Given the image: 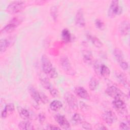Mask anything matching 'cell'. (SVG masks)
<instances>
[{"instance_id": "1", "label": "cell", "mask_w": 130, "mask_h": 130, "mask_svg": "<svg viewBox=\"0 0 130 130\" xmlns=\"http://www.w3.org/2000/svg\"><path fill=\"white\" fill-rule=\"evenodd\" d=\"M42 68L43 72L50 78L55 79L58 76L57 71L53 67L50 60L46 55L41 58Z\"/></svg>"}, {"instance_id": "2", "label": "cell", "mask_w": 130, "mask_h": 130, "mask_svg": "<svg viewBox=\"0 0 130 130\" xmlns=\"http://www.w3.org/2000/svg\"><path fill=\"white\" fill-rule=\"evenodd\" d=\"M25 2L22 1H15L11 2L8 6L6 11L11 14H14L21 11L25 7Z\"/></svg>"}, {"instance_id": "3", "label": "cell", "mask_w": 130, "mask_h": 130, "mask_svg": "<svg viewBox=\"0 0 130 130\" xmlns=\"http://www.w3.org/2000/svg\"><path fill=\"white\" fill-rule=\"evenodd\" d=\"M112 105L114 108L120 114L122 115H126L127 111L126 104L122 101V99H115L112 102Z\"/></svg>"}, {"instance_id": "4", "label": "cell", "mask_w": 130, "mask_h": 130, "mask_svg": "<svg viewBox=\"0 0 130 130\" xmlns=\"http://www.w3.org/2000/svg\"><path fill=\"white\" fill-rule=\"evenodd\" d=\"M121 12L122 9L119 5V2L118 1H112L108 11V16L113 18L116 15L120 14Z\"/></svg>"}, {"instance_id": "5", "label": "cell", "mask_w": 130, "mask_h": 130, "mask_svg": "<svg viewBox=\"0 0 130 130\" xmlns=\"http://www.w3.org/2000/svg\"><path fill=\"white\" fill-rule=\"evenodd\" d=\"M106 93L110 96L115 99H122L124 96V93L117 87L115 86H110L106 90Z\"/></svg>"}, {"instance_id": "6", "label": "cell", "mask_w": 130, "mask_h": 130, "mask_svg": "<svg viewBox=\"0 0 130 130\" xmlns=\"http://www.w3.org/2000/svg\"><path fill=\"white\" fill-rule=\"evenodd\" d=\"M60 63L62 69L67 74L72 75H73L75 74L71 62L67 57H61L60 59Z\"/></svg>"}, {"instance_id": "7", "label": "cell", "mask_w": 130, "mask_h": 130, "mask_svg": "<svg viewBox=\"0 0 130 130\" xmlns=\"http://www.w3.org/2000/svg\"><path fill=\"white\" fill-rule=\"evenodd\" d=\"M20 20L18 18H13L1 30V34H8L13 31L20 23Z\"/></svg>"}, {"instance_id": "8", "label": "cell", "mask_w": 130, "mask_h": 130, "mask_svg": "<svg viewBox=\"0 0 130 130\" xmlns=\"http://www.w3.org/2000/svg\"><path fill=\"white\" fill-rule=\"evenodd\" d=\"M64 98L67 103L72 109L76 110L78 108L77 100L74 94L70 92H67L64 94Z\"/></svg>"}, {"instance_id": "9", "label": "cell", "mask_w": 130, "mask_h": 130, "mask_svg": "<svg viewBox=\"0 0 130 130\" xmlns=\"http://www.w3.org/2000/svg\"><path fill=\"white\" fill-rule=\"evenodd\" d=\"M54 119L61 128L65 129H70V123L63 115L56 114L54 116Z\"/></svg>"}, {"instance_id": "10", "label": "cell", "mask_w": 130, "mask_h": 130, "mask_svg": "<svg viewBox=\"0 0 130 130\" xmlns=\"http://www.w3.org/2000/svg\"><path fill=\"white\" fill-rule=\"evenodd\" d=\"M103 120L108 124L111 125L113 123L116 119V116L114 113L111 111H107L102 115Z\"/></svg>"}, {"instance_id": "11", "label": "cell", "mask_w": 130, "mask_h": 130, "mask_svg": "<svg viewBox=\"0 0 130 130\" xmlns=\"http://www.w3.org/2000/svg\"><path fill=\"white\" fill-rule=\"evenodd\" d=\"M75 24L76 26L81 28L83 27L85 25L83 11L81 9L78 10L77 12L75 17Z\"/></svg>"}, {"instance_id": "12", "label": "cell", "mask_w": 130, "mask_h": 130, "mask_svg": "<svg viewBox=\"0 0 130 130\" xmlns=\"http://www.w3.org/2000/svg\"><path fill=\"white\" fill-rule=\"evenodd\" d=\"M75 92L77 95V96L80 98L85 100L89 99V95L88 92L83 87L78 86L76 87L75 89Z\"/></svg>"}, {"instance_id": "13", "label": "cell", "mask_w": 130, "mask_h": 130, "mask_svg": "<svg viewBox=\"0 0 130 130\" xmlns=\"http://www.w3.org/2000/svg\"><path fill=\"white\" fill-rule=\"evenodd\" d=\"M82 55L84 61L88 64H90L93 60V56L90 50L85 49L82 51Z\"/></svg>"}, {"instance_id": "14", "label": "cell", "mask_w": 130, "mask_h": 130, "mask_svg": "<svg viewBox=\"0 0 130 130\" xmlns=\"http://www.w3.org/2000/svg\"><path fill=\"white\" fill-rule=\"evenodd\" d=\"M28 91L32 99L37 104H39L40 102V92H39L33 86H29L28 88Z\"/></svg>"}, {"instance_id": "15", "label": "cell", "mask_w": 130, "mask_h": 130, "mask_svg": "<svg viewBox=\"0 0 130 130\" xmlns=\"http://www.w3.org/2000/svg\"><path fill=\"white\" fill-rule=\"evenodd\" d=\"M119 32L121 35L126 36L129 32V24L128 22L124 21L122 22L119 26Z\"/></svg>"}, {"instance_id": "16", "label": "cell", "mask_w": 130, "mask_h": 130, "mask_svg": "<svg viewBox=\"0 0 130 130\" xmlns=\"http://www.w3.org/2000/svg\"><path fill=\"white\" fill-rule=\"evenodd\" d=\"M87 38L89 40L91 43L94 45V46H95L97 48H101L103 46V43L101 41V40L97 37L92 36L90 34H87L86 35Z\"/></svg>"}, {"instance_id": "17", "label": "cell", "mask_w": 130, "mask_h": 130, "mask_svg": "<svg viewBox=\"0 0 130 130\" xmlns=\"http://www.w3.org/2000/svg\"><path fill=\"white\" fill-rule=\"evenodd\" d=\"M18 127L19 129L23 130H31L34 129L33 125L30 122L27 121L20 122L18 124Z\"/></svg>"}, {"instance_id": "18", "label": "cell", "mask_w": 130, "mask_h": 130, "mask_svg": "<svg viewBox=\"0 0 130 130\" xmlns=\"http://www.w3.org/2000/svg\"><path fill=\"white\" fill-rule=\"evenodd\" d=\"M113 54L115 59L119 63L124 60L123 54L122 53V52L119 48H115L114 49Z\"/></svg>"}, {"instance_id": "19", "label": "cell", "mask_w": 130, "mask_h": 130, "mask_svg": "<svg viewBox=\"0 0 130 130\" xmlns=\"http://www.w3.org/2000/svg\"><path fill=\"white\" fill-rule=\"evenodd\" d=\"M62 107V103L58 100H54L50 104V108L54 111L59 110Z\"/></svg>"}, {"instance_id": "20", "label": "cell", "mask_w": 130, "mask_h": 130, "mask_svg": "<svg viewBox=\"0 0 130 130\" xmlns=\"http://www.w3.org/2000/svg\"><path fill=\"white\" fill-rule=\"evenodd\" d=\"M10 44L9 41L6 39H2L0 40V52H5L8 49Z\"/></svg>"}, {"instance_id": "21", "label": "cell", "mask_w": 130, "mask_h": 130, "mask_svg": "<svg viewBox=\"0 0 130 130\" xmlns=\"http://www.w3.org/2000/svg\"><path fill=\"white\" fill-rule=\"evenodd\" d=\"M61 36L63 41L65 42H69L71 40V35L67 28H64L61 32Z\"/></svg>"}, {"instance_id": "22", "label": "cell", "mask_w": 130, "mask_h": 130, "mask_svg": "<svg viewBox=\"0 0 130 130\" xmlns=\"http://www.w3.org/2000/svg\"><path fill=\"white\" fill-rule=\"evenodd\" d=\"M40 80L42 86L45 89L49 90L52 87L50 82L47 78L42 77L40 78Z\"/></svg>"}, {"instance_id": "23", "label": "cell", "mask_w": 130, "mask_h": 130, "mask_svg": "<svg viewBox=\"0 0 130 130\" xmlns=\"http://www.w3.org/2000/svg\"><path fill=\"white\" fill-rule=\"evenodd\" d=\"M110 75V70L106 65L102 64L100 69V75L104 77H108Z\"/></svg>"}, {"instance_id": "24", "label": "cell", "mask_w": 130, "mask_h": 130, "mask_svg": "<svg viewBox=\"0 0 130 130\" xmlns=\"http://www.w3.org/2000/svg\"><path fill=\"white\" fill-rule=\"evenodd\" d=\"M72 120L76 124H81L85 121L83 117L79 113H75L72 116Z\"/></svg>"}, {"instance_id": "25", "label": "cell", "mask_w": 130, "mask_h": 130, "mask_svg": "<svg viewBox=\"0 0 130 130\" xmlns=\"http://www.w3.org/2000/svg\"><path fill=\"white\" fill-rule=\"evenodd\" d=\"M116 78H117L118 80L120 82L122 83L124 86H126V85L128 86L126 78L124 75H123L122 73H121L120 72H117V73H116Z\"/></svg>"}, {"instance_id": "26", "label": "cell", "mask_w": 130, "mask_h": 130, "mask_svg": "<svg viewBox=\"0 0 130 130\" xmlns=\"http://www.w3.org/2000/svg\"><path fill=\"white\" fill-rule=\"evenodd\" d=\"M99 84V82L98 80L95 77H92L89 82V88L92 90L94 91L96 89Z\"/></svg>"}, {"instance_id": "27", "label": "cell", "mask_w": 130, "mask_h": 130, "mask_svg": "<svg viewBox=\"0 0 130 130\" xmlns=\"http://www.w3.org/2000/svg\"><path fill=\"white\" fill-rule=\"evenodd\" d=\"M19 115L20 117L24 120L28 119L30 117V113L29 111L25 109H21L19 110Z\"/></svg>"}, {"instance_id": "28", "label": "cell", "mask_w": 130, "mask_h": 130, "mask_svg": "<svg viewBox=\"0 0 130 130\" xmlns=\"http://www.w3.org/2000/svg\"><path fill=\"white\" fill-rule=\"evenodd\" d=\"M50 14L54 21L57 20V8L56 6H52L50 9Z\"/></svg>"}, {"instance_id": "29", "label": "cell", "mask_w": 130, "mask_h": 130, "mask_svg": "<svg viewBox=\"0 0 130 130\" xmlns=\"http://www.w3.org/2000/svg\"><path fill=\"white\" fill-rule=\"evenodd\" d=\"M95 25L96 27L100 30H103L105 28L104 23L100 19H96L95 20Z\"/></svg>"}, {"instance_id": "30", "label": "cell", "mask_w": 130, "mask_h": 130, "mask_svg": "<svg viewBox=\"0 0 130 130\" xmlns=\"http://www.w3.org/2000/svg\"><path fill=\"white\" fill-rule=\"evenodd\" d=\"M102 64L99 61H96L94 64V70L97 75H100V69Z\"/></svg>"}, {"instance_id": "31", "label": "cell", "mask_w": 130, "mask_h": 130, "mask_svg": "<svg viewBox=\"0 0 130 130\" xmlns=\"http://www.w3.org/2000/svg\"><path fill=\"white\" fill-rule=\"evenodd\" d=\"M7 112H12L15 110V107L13 104L12 103H9L6 105L5 108H4Z\"/></svg>"}, {"instance_id": "32", "label": "cell", "mask_w": 130, "mask_h": 130, "mask_svg": "<svg viewBox=\"0 0 130 130\" xmlns=\"http://www.w3.org/2000/svg\"><path fill=\"white\" fill-rule=\"evenodd\" d=\"M50 93L51 94V95L53 96V97H57L59 96V92L57 90V89H56V88H54L53 87H52L50 90H49Z\"/></svg>"}, {"instance_id": "33", "label": "cell", "mask_w": 130, "mask_h": 130, "mask_svg": "<svg viewBox=\"0 0 130 130\" xmlns=\"http://www.w3.org/2000/svg\"><path fill=\"white\" fill-rule=\"evenodd\" d=\"M40 100L41 102L43 103L44 104H46L48 102L49 100L47 96L45 94L41 92V93H40Z\"/></svg>"}, {"instance_id": "34", "label": "cell", "mask_w": 130, "mask_h": 130, "mask_svg": "<svg viewBox=\"0 0 130 130\" xmlns=\"http://www.w3.org/2000/svg\"><path fill=\"white\" fill-rule=\"evenodd\" d=\"M120 68L123 70H127L128 68V64L127 62L124 60L119 63Z\"/></svg>"}, {"instance_id": "35", "label": "cell", "mask_w": 130, "mask_h": 130, "mask_svg": "<svg viewBox=\"0 0 130 130\" xmlns=\"http://www.w3.org/2000/svg\"><path fill=\"white\" fill-rule=\"evenodd\" d=\"M119 128L120 129H124V130H126V129H129V125H127V124L126 123L122 122L120 123L119 125Z\"/></svg>"}, {"instance_id": "36", "label": "cell", "mask_w": 130, "mask_h": 130, "mask_svg": "<svg viewBox=\"0 0 130 130\" xmlns=\"http://www.w3.org/2000/svg\"><path fill=\"white\" fill-rule=\"evenodd\" d=\"M79 104H80L81 109H82V110H83V111L87 110L89 108V107L88 106V105H86L85 103H84L83 102H80Z\"/></svg>"}, {"instance_id": "37", "label": "cell", "mask_w": 130, "mask_h": 130, "mask_svg": "<svg viewBox=\"0 0 130 130\" xmlns=\"http://www.w3.org/2000/svg\"><path fill=\"white\" fill-rule=\"evenodd\" d=\"M82 127L86 129H92V126L91 124L86 121H84L82 123Z\"/></svg>"}, {"instance_id": "38", "label": "cell", "mask_w": 130, "mask_h": 130, "mask_svg": "<svg viewBox=\"0 0 130 130\" xmlns=\"http://www.w3.org/2000/svg\"><path fill=\"white\" fill-rule=\"evenodd\" d=\"M46 119V117H45V115L44 114V113H40L39 114V121L41 123H43L44 122V121H45Z\"/></svg>"}, {"instance_id": "39", "label": "cell", "mask_w": 130, "mask_h": 130, "mask_svg": "<svg viewBox=\"0 0 130 130\" xmlns=\"http://www.w3.org/2000/svg\"><path fill=\"white\" fill-rule=\"evenodd\" d=\"M60 127L52 124H49L47 126V129H60Z\"/></svg>"}, {"instance_id": "40", "label": "cell", "mask_w": 130, "mask_h": 130, "mask_svg": "<svg viewBox=\"0 0 130 130\" xmlns=\"http://www.w3.org/2000/svg\"><path fill=\"white\" fill-rule=\"evenodd\" d=\"M7 115H8V112L4 109L2 112V114H1V116H2V118H5L7 116Z\"/></svg>"}, {"instance_id": "41", "label": "cell", "mask_w": 130, "mask_h": 130, "mask_svg": "<svg viewBox=\"0 0 130 130\" xmlns=\"http://www.w3.org/2000/svg\"><path fill=\"white\" fill-rule=\"evenodd\" d=\"M97 129H106L107 128L103 124H98V126H97Z\"/></svg>"}]
</instances>
